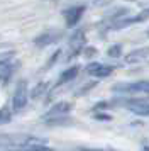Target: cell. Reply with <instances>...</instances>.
Instances as JSON below:
<instances>
[{"instance_id":"6da1fadb","label":"cell","mask_w":149,"mask_h":151,"mask_svg":"<svg viewBox=\"0 0 149 151\" xmlns=\"http://www.w3.org/2000/svg\"><path fill=\"white\" fill-rule=\"evenodd\" d=\"M112 92L120 95H149V82L141 80L132 83H117L112 87Z\"/></svg>"},{"instance_id":"7a4b0ae2","label":"cell","mask_w":149,"mask_h":151,"mask_svg":"<svg viewBox=\"0 0 149 151\" xmlns=\"http://www.w3.org/2000/svg\"><path fill=\"white\" fill-rule=\"evenodd\" d=\"M27 100H29V90H27V83L24 80H20L19 85L15 87V92H14L12 97V109L15 112H19L26 107Z\"/></svg>"},{"instance_id":"3957f363","label":"cell","mask_w":149,"mask_h":151,"mask_svg":"<svg viewBox=\"0 0 149 151\" xmlns=\"http://www.w3.org/2000/svg\"><path fill=\"white\" fill-rule=\"evenodd\" d=\"M63 37V31H58V29H47L44 32H41L39 36L34 37V44L37 48H46L49 44H54L58 42Z\"/></svg>"},{"instance_id":"277c9868","label":"cell","mask_w":149,"mask_h":151,"mask_svg":"<svg viewBox=\"0 0 149 151\" xmlns=\"http://www.w3.org/2000/svg\"><path fill=\"white\" fill-rule=\"evenodd\" d=\"M122 105H125L130 112H134L137 116H149V102L141 100V99H125L120 100Z\"/></svg>"},{"instance_id":"5b68a950","label":"cell","mask_w":149,"mask_h":151,"mask_svg":"<svg viewBox=\"0 0 149 151\" xmlns=\"http://www.w3.org/2000/svg\"><path fill=\"white\" fill-rule=\"evenodd\" d=\"M85 70H87L88 75L95 76V78H107L114 73V66H108L103 63H90Z\"/></svg>"},{"instance_id":"8992f818","label":"cell","mask_w":149,"mask_h":151,"mask_svg":"<svg viewBox=\"0 0 149 151\" xmlns=\"http://www.w3.org/2000/svg\"><path fill=\"white\" fill-rule=\"evenodd\" d=\"M83 14H85V5H74V7H69L68 10H64L63 15H64L66 26L68 27H74L83 17Z\"/></svg>"},{"instance_id":"52a82bcc","label":"cell","mask_w":149,"mask_h":151,"mask_svg":"<svg viewBox=\"0 0 149 151\" xmlns=\"http://www.w3.org/2000/svg\"><path fill=\"white\" fill-rule=\"evenodd\" d=\"M73 109V105L69 102H58L54 104L51 109L47 110L46 114H44V119H56V117H64L66 114H69V110Z\"/></svg>"},{"instance_id":"ba28073f","label":"cell","mask_w":149,"mask_h":151,"mask_svg":"<svg viewBox=\"0 0 149 151\" xmlns=\"http://www.w3.org/2000/svg\"><path fill=\"white\" fill-rule=\"evenodd\" d=\"M83 46H85V32H83V31H76V32L69 37V49H71L73 53L68 56V60H69V58H74L76 55H80L81 51H83Z\"/></svg>"},{"instance_id":"9c48e42d","label":"cell","mask_w":149,"mask_h":151,"mask_svg":"<svg viewBox=\"0 0 149 151\" xmlns=\"http://www.w3.org/2000/svg\"><path fill=\"white\" fill-rule=\"evenodd\" d=\"M78 73H80V66H69V68H66L59 75V80H58L56 85H63V83L71 82V80H74V78L78 76Z\"/></svg>"},{"instance_id":"30bf717a","label":"cell","mask_w":149,"mask_h":151,"mask_svg":"<svg viewBox=\"0 0 149 151\" xmlns=\"http://www.w3.org/2000/svg\"><path fill=\"white\" fill-rule=\"evenodd\" d=\"M7 151H56L53 148H49L46 144H37V143H31V144H24V146H17V148H10Z\"/></svg>"},{"instance_id":"8fae6325","label":"cell","mask_w":149,"mask_h":151,"mask_svg":"<svg viewBox=\"0 0 149 151\" xmlns=\"http://www.w3.org/2000/svg\"><path fill=\"white\" fill-rule=\"evenodd\" d=\"M12 71H14V65L12 63L7 61V58L0 60V82H7L9 76L12 75Z\"/></svg>"},{"instance_id":"7c38bea8","label":"cell","mask_w":149,"mask_h":151,"mask_svg":"<svg viewBox=\"0 0 149 151\" xmlns=\"http://www.w3.org/2000/svg\"><path fill=\"white\" fill-rule=\"evenodd\" d=\"M146 56H149V48H144V49H137V51H132L130 55L125 56V61H127V63H135V61H141V60H144Z\"/></svg>"},{"instance_id":"4fadbf2b","label":"cell","mask_w":149,"mask_h":151,"mask_svg":"<svg viewBox=\"0 0 149 151\" xmlns=\"http://www.w3.org/2000/svg\"><path fill=\"white\" fill-rule=\"evenodd\" d=\"M46 90H47V83L46 82L37 83V85L32 88V92H31V99H39L41 95H44V93H46Z\"/></svg>"},{"instance_id":"5bb4252c","label":"cell","mask_w":149,"mask_h":151,"mask_svg":"<svg viewBox=\"0 0 149 151\" xmlns=\"http://www.w3.org/2000/svg\"><path fill=\"white\" fill-rule=\"evenodd\" d=\"M12 121V110L9 107H2L0 109V124H9Z\"/></svg>"},{"instance_id":"9a60e30c","label":"cell","mask_w":149,"mask_h":151,"mask_svg":"<svg viewBox=\"0 0 149 151\" xmlns=\"http://www.w3.org/2000/svg\"><path fill=\"white\" fill-rule=\"evenodd\" d=\"M120 55H122V46L120 44H114V46L108 48V56H112V58H119Z\"/></svg>"},{"instance_id":"2e32d148","label":"cell","mask_w":149,"mask_h":151,"mask_svg":"<svg viewBox=\"0 0 149 151\" xmlns=\"http://www.w3.org/2000/svg\"><path fill=\"white\" fill-rule=\"evenodd\" d=\"M59 55H61V51H56V53H54V55L51 56V60L47 61V68H49V66H51V65H53V63L56 61V60H58V58H59Z\"/></svg>"},{"instance_id":"e0dca14e","label":"cell","mask_w":149,"mask_h":151,"mask_svg":"<svg viewBox=\"0 0 149 151\" xmlns=\"http://www.w3.org/2000/svg\"><path fill=\"white\" fill-rule=\"evenodd\" d=\"M95 53H97V49H95V48H87V49H85V53H83V55L90 58V56H93Z\"/></svg>"},{"instance_id":"ac0fdd59","label":"cell","mask_w":149,"mask_h":151,"mask_svg":"<svg viewBox=\"0 0 149 151\" xmlns=\"http://www.w3.org/2000/svg\"><path fill=\"white\" fill-rule=\"evenodd\" d=\"M74 151H110V150H100V148H80Z\"/></svg>"},{"instance_id":"d6986e66","label":"cell","mask_w":149,"mask_h":151,"mask_svg":"<svg viewBox=\"0 0 149 151\" xmlns=\"http://www.w3.org/2000/svg\"><path fill=\"white\" fill-rule=\"evenodd\" d=\"M144 151H149V146H146V148H144Z\"/></svg>"},{"instance_id":"ffe728a7","label":"cell","mask_w":149,"mask_h":151,"mask_svg":"<svg viewBox=\"0 0 149 151\" xmlns=\"http://www.w3.org/2000/svg\"><path fill=\"white\" fill-rule=\"evenodd\" d=\"M148 36H149V31H148Z\"/></svg>"}]
</instances>
